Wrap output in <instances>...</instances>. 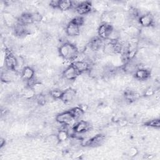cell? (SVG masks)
I'll list each match as a JSON object with an SVG mask.
<instances>
[{
  "label": "cell",
  "mask_w": 160,
  "mask_h": 160,
  "mask_svg": "<svg viewBox=\"0 0 160 160\" xmlns=\"http://www.w3.org/2000/svg\"><path fill=\"white\" fill-rule=\"evenodd\" d=\"M113 28L114 27L112 24L101 23L97 30L98 36L104 41L107 40L109 34L112 31Z\"/></svg>",
  "instance_id": "8992f818"
},
{
  "label": "cell",
  "mask_w": 160,
  "mask_h": 160,
  "mask_svg": "<svg viewBox=\"0 0 160 160\" xmlns=\"http://www.w3.org/2000/svg\"><path fill=\"white\" fill-rule=\"evenodd\" d=\"M138 22L142 28H149L154 25V15L149 12L141 14L138 18Z\"/></svg>",
  "instance_id": "ba28073f"
},
{
  "label": "cell",
  "mask_w": 160,
  "mask_h": 160,
  "mask_svg": "<svg viewBox=\"0 0 160 160\" xmlns=\"http://www.w3.org/2000/svg\"><path fill=\"white\" fill-rule=\"evenodd\" d=\"M79 75L80 73L78 71V70L72 63L65 68L62 72V76L69 81H73L76 80Z\"/></svg>",
  "instance_id": "3957f363"
},
{
  "label": "cell",
  "mask_w": 160,
  "mask_h": 160,
  "mask_svg": "<svg viewBox=\"0 0 160 160\" xmlns=\"http://www.w3.org/2000/svg\"><path fill=\"white\" fill-rule=\"evenodd\" d=\"M55 120L58 122L64 125H71V123L75 121L69 110L58 113L55 117Z\"/></svg>",
  "instance_id": "277c9868"
},
{
  "label": "cell",
  "mask_w": 160,
  "mask_h": 160,
  "mask_svg": "<svg viewBox=\"0 0 160 160\" xmlns=\"http://www.w3.org/2000/svg\"><path fill=\"white\" fill-rule=\"evenodd\" d=\"M104 43V41L97 36L91 39L88 45L96 52L102 49Z\"/></svg>",
  "instance_id": "9a60e30c"
},
{
  "label": "cell",
  "mask_w": 160,
  "mask_h": 160,
  "mask_svg": "<svg viewBox=\"0 0 160 160\" xmlns=\"http://www.w3.org/2000/svg\"><path fill=\"white\" fill-rule=\"evenodd\" d=\"M5 144H6V140H5V139L1 138V139H0V147H1V148H2L4 146H5Z\"/></svg>",
  "instance_id": "83f0119b"
},
{
  "label": "cell",
  "mask_w": 160,
  "mask_h": 160,
  "mask_svg": "<svg viewBox=\"0 0 160 160\" xmlns=\"http://www.w3.org/2000/svg\"><path fill=\"white\" fill-rule=\"evenodd\" d=\"M17 58L9 49H6L4 58V64L6 68L9 70L16 71L17 68Z\"/></svg>",
  "instance_id": "7a4b0ae2"
},
{
  "label": "cell",
  "mask_w": 160,
  "mask_h": 160,
  "mask_svg": "<svg viewBox=\"0 0 160 160\" xmlns=\"http://www.w3.org/2000/svg\"><path fill=\"white\" fill-rule=\"evenodd\" d=\"M69 111H70L72 118L75 121H78L81 119L82 118H83L85 114V111L80 106L74 107L70 109Z\"/></svg>",
  "instance_id": "e0dca14e"
},
{
  "label": "cell",
  "mask_w": 160,
  "mask_h": 160,
  "mask_svg": "<svg viewBox=\"0 0 160 160\" xmlns=\"http://www.w3.org/2000/svg\"><path fill=\"white\" fill-rule=\"evenodd\" d=\"M138 150L135 147H131L128 151V155L130 158H134L138 154Z\"/></svg>",
  "instance_id": "d4e9b609"
},
{
  "label": "cell",
  "mask_w": 160,
  "mask_h": 160,
  "mask_svg": "<svg viewBox=\"0 0 160 160\" xmlns=\"http://www.w3.org/2000/svg\"><path fill=\"white\" fill-rule=\"evenodd\" d=\"M56 135H57L58 139L60 143L66 141L70 138L67 130L64 129H59Z\"/></svg>",
  "instance_id": "44dd1931"
},
{
  "label": "cell",
  "mask_w": 160,
  "mask_h": 160,
  "mask_svg": "<svg viewBox=\"0 0 160 160\" xmlns=\"http://www.w3.org/2000/svg\"><path fill=\"white\" fill-rule=\"evenodd\" d=\"M117 123L121 126V127H124L128 124V121L123 118H119V119L117 121Z\"/></svg>",
  "instance_id": "484cf974"
},
{
  "label": "cell",
  "mask_w": 160,
  "mask_h": 160,
  "mask_svg": "<svg viewBox=\"0 0 160 160\" xmlns=\"http://www.w3.org/2000/svg\"><path fill=\"white\" fill-rule=\"evenodd\" d=\"M58 53L60 57L67 61H74L78 57L79 51L76 45L64 42L58 48Z\"/></svg>",
  "instance_id": "6da1fadb"
},
{
  "label": "cell",
  "mask_w": 160,
  "mask_h": 160,
  "mask_svg": "<svg viewBox=\"0 0 160 160\" xmlns=\"http://www.w3.org/2000/svg\"><path fill=\"white\" fill-rule=\"evenodd\" d=\"M63 91L64 90L59 88H56L49 90V92L51 96L54 99V100H61L63 94Z\"/></svg>",
  "instance_id": "7402d4cb"
},
{
  "label": "cell",
  "mask_w": 160,
  "mask_h": 160,
  "mask_svg": "<svg viewBox=\"0 0 160 160\" xmlns=\"http://www.w3.org/2000/svg\"><path fill=\"white\" fill-rule=\"evenodd\" d=\"M156 94V88L153 86H148L143 91V95L145 98L151 97Z\"/></svg>",
  "instance_id": "cb8c5ba5"
},
{
  "label": "cell",
  "mask_w": 160,
  "mask_h": 160,
  "mask_svg": "<svg viewBox=\"0 0 160 160\" xmlns=\"http://www.w3.org/2000/svg\"><path fill=\"white\" fill-rule=\"evenodd\" d=\"M105 140V136L102 134H97L88 139L85 142L86 146L89 147H97L101 145Z\"/></svg>",
  "instance_id": "8fae6325"
},
{
  "label": "cell",
  "mask_w": 160,
  "mask_h": 160,
  "mask_svg": "<svg viewBox=\"0 0 160 160\" xmlns=\"http://www.w3.org/2000/svg\"><path fill=\"white\" fill-rule=\"evenodd\" d=\"M72 128L76 134H82L89 131L91 129V125L90 124V122L87 121L79 120L75 122Z\"/></svg>",
  "instance_id": "52a82bcc"
},
{
  "label": "cell",
  "mask_w": 160,
  "mask_h": 160,
  "mask_svg": "<svg viewBox=\"0 0 160 160\" xmlns=\"http://www.w3.org/2000/svg\"><path fill=\"white\" fill-rule=\"evenodd\" d=\"M144 125L152 128L158 129L160 127V121L159 118H154L147 120L144 122Z\"/></svg>",
  "instance_id": "603a6c76"
},
{
  "label": "cell",
  "mask_w": 160,
  "mask_h": 160,
  "mask_svg": "<svg viewBox=\"0 0 160 160\" xmlns=\"http://www.w3.org/2000/svg\"><path fill=\"white\" fill-rule=\"evenodd\" d=\"M114 16L111 12H104L100 16L101 23L111 24V23L114 21Z\"/></svg>",
  "instance_id": "d6986e66"
},
{
  "label": "cell",
  "mask_w": 160,
  "mask_h": 160,
  "mask_svg": "<svg viewBox=\"0 0 160 160\" xmlns=\"http://www.w3.org/2000/svg\"><path fill=\"white\" fill-rule=\"evenodd\" d=\"M76 14L79 16H84L91 12L92 4L89 1H82L79 3L78 6L74 9Z\"/></svg>",
  "instance_id": "5b68a950"
},
{
  "label": "cell",
  "mask_w": 160,
  "mask_h": 160,
  "mask_svg": "<svg viewBox=\"0 0 160 160\" xmlns=\"http://www.w3.org/2000/svg\"><path fill=\"white\" fill-rule=\"evenodd\" d=\"M72 8V1L59 0L58 9L60 11H68Z\"/></svg>",
  "instance_id": "ac0fdd59"
},
{
  "label": "cell",
  "mask_w": 160,
  "mask_h": 160,
  "mask_svg": "<svg viewBox=\"0 0 160 160\" xmlns=\"http://www.w3.org/2000/svg\"><path fill=\"white\" fill-rule=\"evenodd\" d=\"M76 95V90L74 88L69 87L64 90L61 101L65 104L70 103L75 99Z\"/></svg>",
  "instance_id": "9c48e42d"
},
{
  "label": "cell",
  "mask_w": 160,
  "mask_h": 160,
  "mask_svg": "<svg viewBox=\"0 0 160 160\" xmlns=\"http://www.w3.org/2000/svg\"><path fill=\"white\" fill-rule=\"evenodd\" d=\"M80 74L88 72L91 65L87 61H74L72 63Z\"/></svg>",
  "instance_id": "4fadbf2b"
},
{
  "label": "cell",
  "mask_w": 160,
  "mask_h": 160,
  "mask_svg": "<svg viewBox=\"0 0 160 160\" xmlns=\"http://www.w3.org/2000/svg\"><path fill=\"white\" fill-rule=\"evenodd\" d=\"M12 28L14 34L17 36L22 37L28 34L26 26L19 22L18 21H17V22Z\"/></svg>",
  "instance_id": "2e32d148"
},
{
  "label": "cell",
  "mask_w": 160,
  "mask_h": 160,
  "mask_svg": "<svg viewBox=\"0 0 160 160\" xmlns=\"http://www.w3.org/2000/svg\"><path fill=\"white\" fill-rule=\"evenodd\" d=\"M59 0L51 1L50 2H49V5L52 9H58V5H59Z\"/></svg>",
  "instance_id": "4316f807"
},
{
  "label": "cell",
  "mask_w": 160,
  "mask_h": 160,
  "mask_svg": "<svg viewBox=\"0 0 160 160\" xmlns=\"http://www.w3.org/2000/svg\"><path fill=\"white\" fill-rule=\"evenodd\" d=\"M21 79L28 82L35 77V69L30 66H26L21 72Z\"/></svg>",
  "instance_id": "5bb4252c"
},
{
  "label": "cell",
  "mask_w": 160,
  "mask_h": 160,
  "mask_svg": "<svg viewBox=\"0 0 160 160\" xmlns=\"http://www.w3.org/2000/svg\"><path fill=\"white\" fill-rule=\"evenodd\" d=\"M45 142L46 144L51 146H56L60 142L58 139L56 134H51L45 138Z\"/></svg>",
  "instance_id": "ffe728a7"
},
{
  "label": "cell",
  "mask_w": 160,
  "mask_h": 160,
  "mask_svg": "<svg viewBox=\"0 0 160 160\" xmlns=\"http://www.w3.org/2000/svg\"><path fill=\"white\" fill-rule=\"evenodd\" d=\"M151 76V71L145 68H139L134 73L135 79L139 81L148 80Z\"/></svg>",
  "instance_id": "7c38bea8"
},
{
  "label": "cell",
  "mask_w": 160,
  "mask_h": 160,
  "mask_svg": "<svg viewBox=\"0 0 160 160\" xmlns=\"http://www.w3.org/2000/svg\"><path fill=\"white\" fill-rule=\"evenodd\" d=\"M65 31L68 36L77 37L80 35L81 28L73 21H71L66 26Z\"/></svg>",
  "instance_id": "30bf717a"
}]
</instances>
